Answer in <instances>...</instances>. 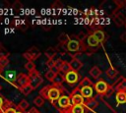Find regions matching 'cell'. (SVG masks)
<instances>
[{
	"label": "cell",
	"mask_w": 126,
	"mask_h": 113,
	"mask_svg": "<svg viewBox=\"0 0 126 113\" xmlns=\"http://www.w3.org/2000/svg\"><path fill=\"white\" fill-rule=\"evenodd\" d=\"M100 98L111 112L126 113V78L119 77Z\"/></svg>",
	"instance_id": "1"
},
{
	"label": "cell",
	"mask_w": 126,
	"mask_h": 113,
	"mask_svg": "<svg viewBox=\"0 0 126 113\" xmlns=\"http://www.w3.org/2000/svg\"><path fill=\"white\" fill-rule=\"evenodd\" d=\"M84 41H86V43H85V42H82V44H83V49H84V51H86V52H88V49H90V50H91V54H92L93 52L96 51V50L99 48L100 42L93 35V33L88 34L87 38H86Z\"/></svg>",
	"instance_id": "2"
},
{
	"label": "cell",
	"mask_w": 126,
	"mask_h": 113,
	"mask_svg": "<svg viewBox=\"0 0 126 113\" xmlns=\"http://www.w3.org/2000/svg\"><path fill=\"white\" fill-rule=\"evenodd\" d=\"M70 98H71V103H72V106L74 105H85V98L83 97V95L81 94L80 92V87L77 86L73 89V91L71 92V95H70Z\"/></svg>",
	"instance_id": "3"
},
{
	"label": "cell",
	"mask_w": 126,
	"mask_h": 113,
	"mask_svg": "<svg viewBox=\"0 0 126 113\" xmlns=\"http://www.w3.org/2000/svg\"><path fill=\"white\" fill-rule=\"evenodd\" d=\"M109 87H110V85L108 83H106L104 80H98L94 85V88L95 92L97 94H99L100 97L103 96L104 94H106Z\"/></svg>",
	"instance_id": "4"
},
{
	"label": "cell",
	"mask_w": 126,
	"mask_h": 113,
	"mask_svg": "<svg viewBox=\"0 0 126 113\" xmlns=\"http://www.w3.org/2000/svg\"><path fill=\"white\" fill-rule=\"evenodd\" d=\"M29 79H30V85H32V87L34 89V88H36L37 86H39V85L43 82V80H42V78H41V76L38 74V72L37 71H32V72H31L29 75Z\"/></svg>",
	"instance_id": "5"
},
{
	"label": "cell",
	"mask_w": 126,
	"mask_h": 113,
	"mask_svg": "<svg viewBox=\"0 0 126 113\" xmlns=\"http://www.w3.org/2000/svg\"><path fill=\"white\" fill-rule=\"evenodd\" d=\"M61 87H58L56 85H49L48 88V99L51 101V103L54 105L55 101L59 99V97L61 96Z\"/></svg>",
	"instance_id": "6"
},
{
	"label": "cell",
	"mask_w": 126,
	"mask_h": 113,
	"mask_svg": "<svg viewBox=\"0 0 126 113\" xmlns=\"http://www.w3.org/2000/svg\"><path fill=\"white\" fill-rule=\"evenodd\" d=\"M67 50L69 52H83V44L78 39H70L66 44Z\"/></svg>",
	"instance_id": "7"
},
{
	"label": "cell",
	"mask_w": 126,
	"mask_h": 113,
	"mask_svg": "<svg viewBox=\"0 0 126 113\" xmlns=\"http://www.w3.org/2000/svg\"><path fill=\"white\" fill-rule=\"evenodd\" d=\"M40 56V52L35 48V47H32V49L28 50L27 52H25L23 54V57L25 59H27L28 61H34L36 58H38Z\"/></svg>",
	"instance_id": "8"
},
{
	"label": "cell",
	"mask_w": 126,
	"mask_h": 113,
	"mask_svg": "<svg viewBox=\"0 0 126 113\" xmlns=\"http://www.w3.org/2000/svg\"><path fill=\"white\" fill-rule=\"evenodd\" d=\"M80 92L85 98V100H89L94 98V86H83V87H80Z\"/></svg>",
	"instance_id": "9"
},
{
	"label": "cell",
	"mask_w": 126,
	"mask_h": 113,
	"mask_svg": "<svg viewBox=\"0 0 126 113\" xmlns=\"http://www.w3.org/2000/svg\"><path fill=\"white\" fill-rule=\"evenodd\" d=\"M58 105L60 108L62 109H68L72 107V103H71V98L68 95H61L59 97V99L57 100Z\"/></svg>",
	"instance_id": "10"
},
{
	"label": "cell",
	"mask_w": 126,
	"mask_h": 113,
	"mask_svg": "<svg viewBox=\"0 0 126 113\" xmlns=\"http://www.w3.org/2000/svg\"><path fill=\"white\" fill-rule=\"evenodd\" d=\"M79 80H80V75L78 74V72L70 71L69 73H67L65 75V81L70 85H74V84L78 83Z\"/></svg>",
	"instance_id": "11"
},
{
	"label": "cell",
	"mask_w": 126,
	"mask_h": 113,
	"mask_svg": "<svg viewBox=\"0 0 126 113\" xmlns=\"http://www.w3.org/2000/svg\"><path fill=\"white\" fill-rule=\"evenodd\" d=\"M17 84H18V87L21 88L23 87L24 85H28L30 83V79H29V76L28 75H25V74H19L17 76Z\"/></svg>",
	"instance_id": "12"
},
{
	"label": "cell",
	"mask_w": 126,
	"mask_h": 113,
	"mask_svg": "<svg viewBox=\"0 0 126 113\" xmlns=\"http://www.w3.org/2000/svg\"><path fill=\"white\" fill-rule=\"evenodd\" d=\"M69 63H70V66H71L72 71H75V72H78L83 67V63L78 58H76V57H73Z\"/></svg>",
	"instance_id": "13"
},
{
	"label": "cell",
	"mask_w": 126,
	"mask_h": 113,
	"mask_svg": "<svg viewBox=\"0 0 126 113\" xmlns=\"http://www.w3.org/2000/svg\"><path fill=\"white\" fill-rule=\"evenodd\" d=\"M98 106V101L94 97L92 99H89V100H86L85 102V107L89 110H94L95 109L96 107Z\"/></svg>",
	"instance_id": "14"
},
{
	"label": "cell",
	"mask_w": 126,
	"mask_h": 113,
	"mask_svg": "<svg viewBox=\"0 0 126 113\" xmlns=\"http://www.w3.org/2000/svg\"><path fill=\"white\" fill-rule=\"evenodd\" d=\"M92 33H93V35H94L100 43L105 41V38H106V37H105V33H104L101 29H95V30H94Z\"/></svg>",
	"instance_id": "15"
},
{
	"label": "cell",
	"mask_w": 126,
	"mask_h": 113,
	"mask_svg": "<svg viewBox=\"0 0 126 113\" xmlns=\"http://www.w3.org/2000/svg\"><path fill=\"white\" fill-rule=\"evenodd\" d=\"M70 71H72V69H71V66H70V63L69 62H66V61H63V64H62V66L60 67V69H59V73H61L62 75H66L67 73H69Z\"/></svg>",
	"instance_id": "16"
},
{
	"label": "cell",
	"mask_w": 126,
	"mask_h": 113,
	"mask_svg": "<svg viewBox=\"0 0 126 113\" xmlns=\"http://www.w3.org/2000/svg\"><path fill=\"white\" fill-rule=\"evenodd\" d=\"M89 73H90V75H91L94 79H98V78L101 76V73H102V72H101V70H100L97 66H94V67L90 70Z\"/></svg>",
	"instance_id": "17"
},
{
	"label": "cell",
	"mask_w": 126,
	"mask_h": 113,
	"mask_svg": "<svg viewBox=\"0 0 126 113\" xmlns=\"http://www.w3.org/2000/svg\"><path fill=\"white\" fill-rule=\"evenodd\" d=\"M64 81H65V76L62 75L61 73H58V74L55 76L54 80H53V84H54V85H56V86H60V85L63 84Z\"/></svg>",
	"instance_id": "18"
},
{
	"label": "cell",
	"mask_w": 126,
	"mask_h": 113,
	"mask_svg": "<svg viewBox=\"0 0 126 113\" xmlns=\"http://www.w3.org/2000/svg\"><path fill=\"white\" fill-rule=\"evenodd\" d=\"M105 74H106V77H107V78H109V79H115L116 76L118 75V71H117L115 68H113L112 66H110V67L106 70Z\"/></svg>",
	"instance_id": "19"
},
{
	"label": "cell",
	"mask_w": 126,
	"mask_h": 113,
	"mask_svg": "<svg viewBox=\"0 0 126 113\" xmlns=\"http://www.w3.org/2000/svg\"><path fill=\"white\" fill-rule=\"evenodd\" d=\"M87 108L85 105H74L71 107V113H86Z\"/></svg>",
	"instance_id": "20"
},
{
	"label": "cell",
	"mask_w": 126,
	"mask_h": 113,
	"mask_svg": "<svg viewBox=\"0 0 126 113\" xmlns=\"http://www.w3.org/2000/svg\"><path fill=\"white\" fill-rule=\"evenodd\" d=\"M94 85L93 84V82L91 81V79H89L88 77H85L81 80L80 84H79V87H83V86H94Z\"/></svg>",
	"instance_id": "21"
},
{
	"label": "cell",
	"mask_w": 126,
	"mask_h": 113,
	"mask_svg": "<svg viewBox=\"0 0 126 113\" xmlns=\"http://www.w3.org/2000/svg\"><path fill=\"white\" fill-rule=\"evenodd\" d=\"M56 53H57V51H56V49L53 48V47H49V48H47V49L45 50V52H44L45 56H46L48 59H53L54 56L56 55Z\"/></svg>",
	"instance_id": "22"
},
{
	"label": "cell",
	"mask_w": 126,
	"mask_h": 113,
	"mask_svg": "<svg viewBox=\"0 0 126 113\" xmlns=\"http://www.w3.org/2000/svg\"><path fill=\"white\" fill-rule=\"evenodd\" d=\"M58 40H59V43H61V44H67L68 43V41L70 40V37H69V35L67 34V33H65V32H62L61 34H59V36H58Z\"/></svg>",
	"instance_id": "23"
},
{
	"label": "cell",
	"mask_w": 126,
	"mask_h": 113,
	"mask_svg": "<svg viewBox=\"0 0 126 113\" xmlns=\"http://www.w3.org/2000/svg\"><path fill=\"white\" fill-rule=\"evenodd\" d=\"M20 90L22 91V93H23V94L28 95V94H30V93H31V92L33 90V88L32 87V85H31L30 84H28V85H24L23 87H21V88H20Z\"/></svg>",
	"instance_id": "24"
},
{
	"label": "cell",
	"mask_w": 126,
	"mask_h": 113,
	"mask_svg": "<svg viewBox=\"0 0 126 113\" xmlns=\"http://www.w3.org/2000/svg\"><path fill=\"white\" fill-rule=\"evenodd\" d=\"M25 68H26L27 71H29V73H31V72L35 70V64L32 61H28L25 65Z\"/></svg>",
	"instance_id": "25"
},
{
	"label": "cell",
	"mask_w": 126,
	"mask_h": 113,
	"mask_svg": "<svg viewBox=\"0 0 126 113\" xmlns=\"http://www.w3.org/2000/svg\"><path fill=\"white\" fill-rule=\"evenodd\" d=\"M48 88H49V85H46V86H43V87L40 89V91H39V95H40L42 98H44V99H48V95H47V93H48Z\"/></svg>",
	"instance_id": "26"
},
{
	"label": "cell",
	"mask_w": 126,
	"mask_h": 113,
	"mask_svg": "<svg viewBox=\"0 0 126 113\" xmlns=\"http://www.w3.org/2000/svg\"><path fill=\"white\" fill-rule=\"evenodd\" d=\"M55 49H56L57 52H59V53H61V54H66V52L68 51L66 45H65V44H61V43H59V44L56 46Z\"/></svg>",
	"instance_id": "27"
},
{
	"label": "cell",
	"mask_w": 126,
	"mask_h": 113,
	"mask_svg": "<svg viewBox=\"0 0 126 113\" xmlns=\"http://www.w3.org/2000/svg\"><path fill=\"white\" fill-rule=\"evenodd\" d=\"M33 103H34L36 106L40 107V106H42V105L44 104V98H42L40 95H38V96H36V97L33 99Z\"/></svg>",
	"instance_id": "28"
},
{
	"label": "cell",
	"mask_w": 126,
	"mask_h": 113,
	"mask_svg": "<svg viewBox=\"0 0 126 113\" xmlns=\"http://www.w3.org/2000/svg\"><path fill=\"white\" fill-rule=\"evenodd\" d=\"M56 75H57L56 73H54L53 71L49 70V71H47V72L45 73V78H46L48 81L53 82V80H54V78H55V76H56Z\"/></svg>",
	"instance_id": "29"
},
{
	"label": "cell",
	"mask_w": 126,
	"mask_h": 113,
	"mask_svg": "<svg viewBox=\"0 0 126 113\" xmlns=\"http://www.w3.org/2000/svg\"><path fill=\"white\" fill-rule=\"evenodd\" d=\"M18 107L21 109V110H26L29 108V102L26 100V99H23L20 101V103L18 104Z\"/></svg>",
	"instance_id": "30"
},
{
	"label": "cell",
	"mask_w": 126,
	"mask_h": 113,
	"mask_svg": "<svg viewBox=\"0 0 126 113\" xmlns=\"http://www.w3.org/2000/svg\"><path fill=\"white\" fill-rule=\"evenodd\" d=\"M6 77H7V80L10 81V82H13V83H14V81H17V76L15 75V73H14L13 71L8 72Z\"/></svg>",
	"instance_id": "31"
},
{
	"label": "cell",
	"mask_w": 126,
	"mask_h": 113,
	"mask_svg": "<svg viewBox=\"0 0 126 113\" xmlns=\"http://www.w3.org/2000/svg\"><path fill=\"white\" fill-rule=\"evenodd\" d=\"M9 56V52L2 46H0V59L1 58H8Z\"/></svg>",
	"instance_id": "32"
},
{
	"label": "cell",
	"mask_w": 126,
	"mask_h": 113,
	"mask_svg": "<svg viewBox=\"0 0 126 113\" xmlns=\"http://www.w3.org/2000/svg\"><path fill=\"white\" fill-rule=\"evenodd\" d=\"M9 64V59L8 58H1L0 59V69H4L6 66Z\"/></svg>",
	"instance_id": "33"
},
{
	"label": "cell",
	"mask_w": 126,
	"mask_h": 113,
	"mask_svg": "<svg viewBox=\"0 0 126 113\" xmlns=\"http://www.w3.org/2000/svg\"><path fill=\"white\" fill-rule=\"evenodd\" d=\"M54 65H55V60H54V59H48V60L46 61V66H47L48 68L51 69Z\"/></svg>",
	"instance_id": "34"
},
{
	"label": "cell",
	"mask_w": 126,
	"mask_h": 113,
	"mask_svg": "<svg viewBox=\"0 0 126 113\" xmlns=\"http://www.w3.org/2000/svg\"><path fill=\"white\" fill-rule=\"evenodd\" d=\"M16 112L17 111L14 108H12V107H8L5 110H3V113H16Z\"/></svg>",
	"instance_id": "35"
},
{
	"label": "cell",
	"mask_w": 126,
	"mask_h": 113,
	"mask_svg": "<svg viewBox=\"0 0 126 113\" xmlns=\"http://www.w3.org/2000/svg\"><path fill=\"white\" fill-rule=\"evenodd\" d=\"M28 113H40V112H39V111H38L36 108H34V107H32V108H31V110H30Z\"/></svg>",
	"instance_id": "36"
},
{
	"label": "cell",
	"mask_w": 126,
	"mask_h": 113,
	"mask_svg": "<svg viewBox=\"0 0 126 113\" xmlns=\"http://www.w3.org/2000/svg\"><path fill=\"white\" fill-rule=\"evenodd\" d=\"M4 103H5V100L3 99L2 96H0V109H3V107H4Z\"/></svg>",
	"instance_id": "37"
},
{
	"label": "cell",
	"mask_w": 126,
	"mask_h": 113,
	"mask_svg": "<svg viewBox=\"0 0 126 113\" xmlns=\"http://www.w3.org/2000/svg\"><path fill=\"white\" fill-rule=\"evenodd\" d=\"M59 113H71V108H68V109H63V110H60Z\"/></svg>",
	"instance_id": "38"
},
{
	"label": "cell",
	"mask_w": 126,
	"mask_h": 113,
	"mask_svg": "<svg viewBox=\"0 0 126 113\" xmlns=\"http://www.w3.org/2000/svg\"><path fill=\"white\" fill-rule=\"evenodd\" d=\"M121 39H123V41H126V33L121 35Z\"/></svg>",
	"instance_id": "39"
},
{
	"label": "cell",
	"mask_w": 126,
	"mask_h": 113,
	"mask_svg": "<svg viewBox=\"0 0 126 113\" xmlns=\"http://www.w3.org/2000/svg\"><path fill=\"white\" fill-rule=\"evenodd\" d=\"M50 28H51L50 26H43V28H44V29H49Z\"/></svg>",
	"instance_id": "40"
},
{
	"label": "cell",
	"mask_w": 126,
	"mask_h": 113,
	"mask_svg": "<svg viewBox=\"0 0 126 113\" xmlns=\"http://www.w3.org/2000/svg\"><path fill=\"white\" fill-rule=\"evenodd\" d=\"M16 113H23V112H22V111H17Z\"/></svg>",
	"instance_id": "41"
},
{
	"label": "cell",
	"mask_w": 126,
	"mask_h": 113,
	"mask_svg": "<svg viewBox=\"0 0 126 113\" xmlns=\"http://www.w3.org/2000/svg\"><path fill=\"white\" fill-rule=\"evenodd\" d=\"M1 88H2V86H1V85H0V90H1Z\"/></svg>",
	"instance_id": "42"
},
{
	"label": "cell",
	"mask_w": 126,
	"mask_h": 113,
	"mask_svg": "<svg viewBox=\"0 0 126 113\" xmlns=\"http://www.w3.org/2000/svg\"><path fill=\"white\" fill-rule=\"evenodd\" d=\"M0 113H3V112H2V111H1V110H0Z\"/></svg>",
	"instance_id": "43"
},
{
	"label": "cell",
	"mask_w": 126,
	"mask_h": 113,
	"mask_svg": "<svg viewBox=\"0 0 126 113\" xmlns=\"http://www.w3.org/2000/svg\"><path fill=\"white\" fill-rule=\"evenodd\" d=\"M125 27H126V25H125Z\"/></svg>",
	"instance_id": "44"
}]
</instances>
